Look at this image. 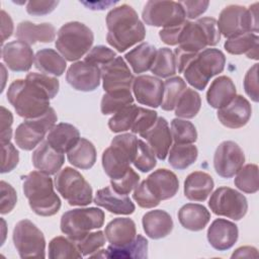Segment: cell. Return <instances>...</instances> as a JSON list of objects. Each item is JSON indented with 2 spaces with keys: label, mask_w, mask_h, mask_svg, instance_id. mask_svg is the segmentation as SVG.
<instances>
[{
  "label": "cell",
  "mask_w": 259,
  "mask_h": 259,
  "mask_svg": "<svg viewBox=\"0 0 259 259\" xmlns=\"http://www.w3.org/2000/svg\"><path fill=\"white\" fill-rule=\"evenodd\" d=\"M101 257L107 258H137L145 259L148 257V241L142 235H137L136 239L123 247L108 246L106 250H101Z\"/></svg>",
  "instance_id": "obj_37"
},
{
  "label": "cell",
  "mask_w": 259,
  "mask_h": 259,
  "mask_svg": "<svg viewBox=\"0 0 259 259\" xmlns=\"http://www.w3.org/2000/svg\"><path fill=\"white\" fill-rule=\"evenodd\" d=\"M226 57L218 49H204L186 65L183 75L188 84L197 90H203L209 79L224 71Z\"/></svg>",
  "instance_id": "obj_6"
},
{
  "label": "cell",
  "mask_w": 259,
  "mask_h": 259,
  "mask_svg": "<svg viewBox=\"0 0 259 259\" xmlns=\"http://www.w3.org/2000/svg\"><path fill=\"white\" fill-rule=\"evenodd\" d=\"M59 4V1H29L26 5V11L33 16H40L51 13Z\"/></svg>",
  "instance_id": "obj_57"
},
{
  "label": "cell",
  "mask_w": 259,
  "mask_h": 259,
  "mask_svg": "<svg viewBox=\"0 0 259 259\" xmlns=\"http://www.w3.org/2000/svg\"><path fill=\"white\" fill-rule=\"evenodd\" d=\"M142 18L148 25L166 28L184 22L185 13L179 2L150 0L144 6Z\"/></svg>",
  "instance_id": "obj_13"
},
{
  "label": "cell",
  "mask_w": 259,
  "mask_h": 259,
  "mask_svg": "<svg viewBox=\"0 0 259 259\" xmlns=\"http://www.w3.org/2000/svg\"><path fill=\"white\" fill-rule=\"evenodd\" d=\"M82 257L76 242L68 237L58 236L49 244V258L51 259H79Z\"/></svg>",
  "instance_id": "obj_39"
},
{
  "label": "cell",
  "mask_w": 259,
  "mask_h": 259,
  "mask_svg": "<svg viewBox=\"0 0 259 259\" xmlns=\"http://www.w3.org/2000/svg\"><path fill=\"white\" fill-rule=\"evenodd\" d=\"M235 185L245 193H255L259 189L258 166L256 164H247L243 166L236 174Z\"/></svg>",
  "instance_id": "obj_44"
},
{
  "label": "cell",
  "mask_w": 259,
  "mask_h": 259,
  "mask_svg": "<svg viewBox=\"0 0 259 259\" xmlns=\"http://www.w3.org/2000/svg\"><path fill=\"white\" fill-rule=\"evenodd\" d=\"M2 60L11 71L26 72L31 68L34 56L29 45L20 40H13L3 45Z\"/></svg>",
  "instance_id": "obj_20"
},
{
  "label": "cell",
  "mask_w": 259,
  "mask_h": 259,
  "mask_svg": "<svg viewBox=\"0 0 259 259\" xmlns=\"http://www.w3.org/2000/svg\"><path fill=\"white\" fill-rule=\"evenodd\" d=\"M259 37L256 33L246 32L225 41V50L231 55L245 54L249 59L258 60Z\"/></svg>",
  "instance_id": "obj_35"
},
{
  "label": "cell",
  "mask_w": 259,
  "mask_h": 259,
  "mask_svg": "<svg viewBox=\"0 0 259 259\" xmlns=\"http://www.w3.org/2000/svg\"><path fill=\"white\" fill-rule=\"evenodd\" d=\"M80 140L77 127L67 122L55 124L47 135L48 143L60 153H68Z\"/></svg>",
  "instance_id": "obj_29"
},
{
  "label": "cell",
  "mask_w": 259,
  "mask_h": 259,
  "mask_svg": "<svg viewBox=\"0 0 259 259\" xmlns=\"http://www.w3.org/2000/svg\"><path fill=\"white\" fill-rule=\"evenodd\" d=\"M170 131L175 144H192L197 140L195 126L186 119L174 118L171 121Z\"/></svg>",
  "instance_id": "obj_46"
},
{
  "label": "cell",
  "mask_w": 259,
  "mask_h": 259,
  "mask_svg": "<svg viewBox=\"0 0 259 259\" xmlns=\"http://www.w3.org/2000/svg\"><path fill=\"white\" fill-rule=\"evenodd\" d=\"M155 156L154 151L148 144L142 140H138L137 152L133 160V164L138 170L144 173L149 172L153 170L157 164Z\"/></svg>",
  "instance_id": "obj_47"
},
{
  "label": "cell",
  "mask_w": 259,
  "mask_h": 259,
  "mask_svg": "<svg viewBox=\"0 0 259 259\" xmlns=\"http://www.w3.org/2000/svg\"><path fill=\"white\" fill-rule=\"evenodd\" d=\"M151 72L160 78H169L176 74V61L174 53L168 48H161L157 51Z\"/></svg>",
  "instance_id": "obj_42"
},
{
  "label": "cell",
  "mask_w": 259,
  "mask_h": 259,
  "mask_svg": "<svg viewBox=\"0 0 259 259\" xmlns=\"http://www.w3.org/2000/svg\"><path fill=\"white\" fill-rule=\"evenodd\" d=\"M101 79L100 68L85 61L73 63L66 74L67 82L76 90L89 92L95 90Z\"/></svg>",
  "instance_id": "obj_17"
},
{
  "label": "cell",
  "mask_w": 259,
  "mask_h": 259,
  "mask_svg": "<svg viewBox=\"0 0 259 259\" xmlns=\"http://www.w3.org/2000/svg\"><path fill=\"white\" fill-rule=\"evenodd\" d=\"M214 186L212 177L202 171L190 173L184 181V195L192 201H204Z\"/></svg>",
  "instance_id": "obj_31"
},
{
  "label": "cell",
  "mask_w": 259,
  "mask_h": 259,
  "mask_svg": "<svg viewBox=\"0 0 259 259\" xmlns=\"http://www.w3.org/2000/svg\"><path fill=\"white\" fill-rule=\"evenodd\" d=\"M104 234L110 246L123 247L136 239V224L130 218H116L106 225Z\"/></svg>",
  "instance_id": "obj_26"
},
{
  "label": "cell",
  "mask_w": 259,
  "mask_h": 259,
  "mask_svg": "<svg viewBox=\"0 0 259 259\" xmlns=\"http://www.w3.org/2000/svg\"><path fill=\"white\" fill-rule=\"evenodd\" d=\"M93 200L96 205L115 214H132L136 208L127 195L118 194L110 186L97 190Z\"/></svg>",
  "instance_id": "obj_25"
},
{
  "label": "cell",
  "mask_w": 259,
  "mask_h": 259,
  "mask_svg": "<svg viewBox=\"0 0 259 259\" xmlns=\"http://www.w3.org/2000/svg\"><path fill=\"white\" fill-rule=\"evenodd\" d=\"M201 106L200 95L191 88H186L180 95L175 106V115L179 118L194 117Z\"/></svg>",
  "instance_id": "obj_41"
},
{
  "label": "cell",
  "mask_w": 259,
  "mask_h": 259,
  "mask_svg": "<svg viewBox=\"0 0 259 259\" xmlns=\"http://www.w3.org/2000/svg\"><path fill=\"white\" fill-rule=\"evenodd\" d=\"M140 181L139 174L133 170L131 167L125 172L124 175L117 179H110V184L112 189L118 194L127 195L133 189L137 187Z\"/></svg>",
  "instance_id": "obj_49"
},
{
  "label": "cell",
  "mask_w": 259,
  "mask_h": 259,
  "mask_svg": "<svg viewBox=\"0 0 259 259\" xmlns=\"http://www.w3.org/2000/svg\"><path fill=\"white\" fill-rule=\"evenodd\" d=\"M158 118V114L155 110L147 109L139 106V111L136 116V119L132 125L131 131L134 134H143L149 128H151Z\"/></svg>",
  "instance_id": "obj_51"
},
{
  "label": "cell",
  "mask_w": 259,
  "mask_h": 259,
  "mask_svg": "<svg viewBox=\"0 0 259 259\" xmlns=\"http://www.w3.org/2000/svg\"><path fill=\"white\" fill-rule=\"evenodd\" d=\"M244 89L246 94L255 102H258V64H254L246 73L244 78Z\"/></svg>",
  "instance_id": "obj_55"
},
{
  "label": "cell",
  "mask_w": 259,
  "mask_h": 259,
  "mask_svg": "<svg viewBox=\"0 0 259 259\" xmlns=\"http://www.w3.org/2000/svg\"><path fill=\"white\" fill-rule=\"evenodd\" d=\"M69 163L79 169H90L96 162L94 145L85 138H80L77 144L67 153Z\"/></svg>",
  "instance_id": "obj_36"
},
{
  "label": "cell",
  "mask_w": 259,
  "mask_h": 259,
  "mask_svg": "<svg viewBox=\"0 0 259 259\" xmlns=\"http://www.w3.org/2000/svg\"><path fill=\"white\" fill-rule=\"evenodd\" d=\"M169 164L177 170H183L192 165L198 156L197 148L192 144H174L168 152Z\"/></svg>",
  "instance_id": "obj_38"
},
{
  "label": "cell",
  "mask_w": 259,
  "mask_h": 259,
  "mask_svg": "<svg viewBox=\"0 0 259 259\" xmlns=\"http://www.w3.org/2000/svg\"><path fill=\"white\" fill-rule=\"evenodd\" d=\"M245 155L241 147L233 141L222 142L213 156V167L215 172L224 177L231 178L243 167Z\"/></svg>",
  "instance_id": "obj_15"
},
{
  "label": "cell",
  "mask_w": 259,
  "mask_h": 259,
  "mask_svg": "<svg viewBox=\"0 0 259 259\" xmlns=\"http://www.w3.org/2000/svg\"><path fill=\"white\" fill-rule=\"evenodd\" d=\"M31 160L33 167L37 171L47 175H54L61 170L65 162V156L63 153L55 150L46 140L33 151Z\"/></svg>",
  "instance_id": "obj_23"
},
{
  "label": "cell",
  "mask_w": 259,
  "mask_h": 259,
  "mask_svg": "<svg viewBox=\"0 0 259 259\" xmlns=\"http://www.w3.org/2000/svg\"><path fill=\"white\" fill-rule=\"evenodd\" d=\"M236 93L233 80L228 76H220L211 82L206 92V101L211 107L220 109L229 104L235 98Z\"/></svg>",
  "instance_id": "obj_30"
},
{
  "label": "cell",
  "mask_w": 259,
  "mask_h": 259,
  "mask_svg": "<svg viewBox=\"0 0 259 259\" xmlns=\"http://www.w3.org/2000/svg\"><path fill=\"white\" fill-rule=\"evenodd\" d=\"M34 67L42 74L61 76L66 70V60L53 49L39 50L34 56Z\"/></svg>",
  "instance_id": "obj_34"
},
{
  "label": "cell",
  "mask_w": 259,
  "mask_h": 259,
  "mask_svg": "<svg viewBox=\"0 0 259 259\" xmlns=\"http://www.w3.org/2000/svg\"><path fill=\"white\" fill-rule=\"evenodd\" d=\"M93 41V32L87 25L78 21H71L60 27L55 46L65 60L74 62L87 55Z\"/></svg>",
  "instance_id": "obj_4"
},
{
  "label": "cell",
  "mask_w": 259,
  "mask_h": 259,
  "mask_svg": "<svg viewBox=\"0 0 259 259\" xmlns=\"http://www.w3.org/2000/svg\"><path fill=\"white\" fill-rule=\"evenodd\" d=\"M134 97L132 95L131 89L105 92L101 98L100 110L102 114H114L121 108L133 104Z\"/></svg>",
  "instance_id": "obj_40"
},
{
  "label": "cell",
  "mask_w": 259,
  "mask_h": 259,
  "mask_svg": "<svg viewBox=\"0 0 259 259\" xmlns=\"http://www.w3.org/2000/svg\"><path fill=\"white\" fill-rule=\"evenodd\" d=\"M210 210L217 215L227 217L234 221H240L248 210L246 197L239 191L222 186L214 190L208 200Z\"/></svg>",
  "instance_id": "obj_14"
},
{
  "label": "cell",
  "mask_w": 259,
  "mask_h": 259,
  "mask_svg": "<svg viewBox=\"0 0 259 259\" xmlns=\"http://www.w3.org/2000/svg\"><path fill=\"white\" fill-rule=\"evenodd\" d=\"M55 187L70 205L84 206L92 202V188L75 169L65 167L55 176Z\"/></svg>",
  "instance_id": "obj_10"
},
{
  "label": "cell",
  "mask_w": 259,
  "mask_h": 259,
  "mask_svg": "<svg viewBox=\"0 0 259 259\" xmlns=\"http://www.w3.org/2000/svg\"><path fill=\"white\" fill-rule=\"evenodd\" d=\"M13 32V22L11 17L4 11H1V33H2V40L3 44L7 38L11 36Z\"/></svg>",
  "instance_id": "obj_59"
},
{
  "label": "cell",
  "mask_w": 259,
  "mask_h": 259,
  "mask_svg": "<svg viewBox=\"0 0 259 259\" xmlns=\"http://www.w3.org/2000/svg\"><path fill=\"white\" fill-rule=\"evenodd\" d=\"M50 92L29 74L25 79L13 81L7 90V99L16 113L24 119L36 118L51 108Z\"/></svg>",
  "instance_id": "obj_2"
},
{
  "label": "cell",
  "mask_w": 259,
  "mask_h": 259,
  "mask_svg": "<svg viewBox=\"0 0 259 259\" xmlns=\"http://www.w3.org/2000/svg\"><path fill=\"white\" fill-rule=\"evenodd\" d=\"M104 224V212L97 207L75 208L66 211L61 218V231L74 242L80 241L90 231Z\"/></svg>",
  "instance_id": "obj_9"
},
{
  "label": "cell",
  "mask_w": 259,
  "mask_h": 259,
  "mask_svg": "<svg viewBox=\"0 0 259 259\" xmlns=\"http://www.w3.org/2000/svg\"><path fill=\"white\" fill-rule=\"evenodd\" d=\"M138 139L134 134H121L114 137L111 144L102 153V167L110 179L125 174L137 152Z\"/></svg>",
  "instance_id": "obj_7"
},
{
  "label": "cell",
  "mask_w": 259,
  "mask_h": 259,
  "mask_svg": "<svg viewBox=\"0 0 259 259\" xmlns=\"http://www.w3.org/2000/svg\"><path fill=\"white\" fill-rule=\"evenodd\" d=\"M139 111V106L130 104L116 113L108 120V126L113 133H121L132 128V125L136 119V116Z\"/></svg>",
  "instance_id": "obj_45"
},
{
  "label": "cell",
  "mask_w": 259,
  "mask_h": 259,
  "mask_svg": "<svg viewBox=\"0 0 259 259\" xmlns=\"http://www.w3.org/2000/svg\"><path fill=\"white\" fill-rule=\"evenodd\" d=\"M13 116L9 110H7L4 106H1V121H0V130H1V144L10 142L12 136V125Z\"/></svg>",
  "instance_id": "obj_58"
},
{
  "label": "cell",
  "mask_w": 259,
  "mask_h": 259,
  "mask_svg": "<svg viewBox=\"0 0 259 259\" xmlns=\"http://www.w3.org/2000/svg\"><path fill=\"white\" fill-rule=\"evenodd\" d=\"M140 136L147 141L159 160L166 159L173 139L168 122L164 117H158L154 125Z\"/></svg>",
  "instance_id": "obj_22"
},
{
  "label": "cell",
  "mask_w": 259,
  "mask_h": 259,
  "mask_svg": "<svg viewBox=\"0 0 259 259\" xmlns=\"http://www.w3.org/2000/svg\"><path fill=\"white\" fill-rule=\"evenodd\" d=\"M12 239L21 258L46 257L45 236L29 220H21L15 225Z\"/></svg>",
  "instance_id": "obj_12"
},
{
  "label": "cell",
  "mask_w": 259,
  "mask_h": 259,
  "mask_svg": "<svg viewBox=\"0 0 259 259\" xmlns=\"http://www.w3.org/2000/svg\"><path fill=\"white\" fill-rule=\"evenodd\" d=\"M116 57L117 56L115 52L111 49L105 46H95L87 53L84 61L99 68H102L103 66L113 61Z\"/></svg>",
  "instance_id": "obj_50"
},
{
  "label": "cell",
  "mask_w": 259,
  "mask_h": 259,
  "mask_svg": "<svg viewBox=\"0 0 259 259\" xmlns=\"http://www.w3.org/2000/svg\"><path fill=\"white\" fill-rule=\"evenodd\" d=\"M57 120L58 116L52 107L39 117L24 119L15 130L14 140L16 145L24 151L34 149L44 141L46 134L51 131Z\"/></svg>",
  "instance_id": "obj_11"
},
{
  "label": "cell",
  "mask_w": 259,
  "mask_h": 259,
  "mask_svg": "<svg viewBox=\"0 0 259 259\" xmlns=\"http://www.w3.org/2000/svg\"><path fill=\"white\" fill-rule=\"evenodd\" d=\"M180 5L182 6L185 17L189 19H194L203 14L208 5L209 2L206 0H200V1H180Z\"/></svg>",
  "instance_id": "obj_56"
},
{
  "label": "cell",
  "mask_w": 259,
  "mask_h": 259,
  "mask_svg": "<svg viewBox=\"0 0 259 259\" xmlns=\"http://www.w3.org/2000/svg\"><path fill=\"white\" fill-rule=\"evenodd\" d=\"M221 39L218 21L212 17H202L194 22L185 20L178 38L180 50L197 54L207 46H215Z\"/></svg>",
  "instance_id": "obj_5"
},
{
  "label": "cell",
  "mask_w": 259,
  "mask_h": 259,
  "mask_svg": "<svg viewBox=\"0 0 259 259\" xmlns=\"http://www.w3.org/2000/svg\"><path fill=\"white\" fill-rule=\"evenodd\" d=\"M157 54V49L148 44L142 42L124 55L125 61L132 67L134 73L140 74L151 69Z\"/></svg>",
  "instance_id": "obj_33"
},
{
  "label": "cell",
  "mask_w": 259,
  "mask_h": 259,
  "mask_svg": "<svg viewBox=\"0 0 259 259\" xmlns=\"http://www.w3.org/2000/svg\"><path fill=\"white\" fill-rule=\"evenodd\" d=\"M146 235L154 240L167 237L173 230L171 215L162 209H154L146 212L142 220Z\"/></svg>",
  "instance_id": "obj_28"
},
{
  "label": "cell",
  "mask_w": 259,
  "mask_h": 259,
  "mask_svg": "<svg viewBox=\"0 0 259 259\" xmlns=\"http://www.w3.org/2000/svg\"><path fill=\"white\" fill-rule=\"evenodd\" d=\"M146 183L152 193L160 201L172 198L179 188L177 176L168 169H158L154 171L148 176Z\"/></svg>",
  "instance_id": "obj_24"
},
{
  "label": "cell",
  "mask_w": 259,
  "mask_h": 259,
  "mask_svg": "<svg viewBox=\"0 0 259 259\" xmlns=\"http://www.w3.org/2000/svg\"><path fill=\"white\" fill-rule=\"evenodd\" d=\"M2 164H1V173H7L12 171L18 164L19 153L16 148L10 143H2Z\"/></svg>",
  "instance_id": "obj_53"
},
{
  "label": "cell",
  "mask_w": 259,
  "mask_h": 259,
  "mask_svg": "<svg viewBox=\"0 0 259 259\" xmlns=\"http://www.w3.org/2000/svg\"><path fill=\"white\" fill-rule=\"evenodd\" d=\"M180 225L189 231L203 230L210 220V213L205 206L198 203H186L178 211Z\"/></svg>",
  "instance_id": "obj_32"
},
{
  "label": "cell",
  "mask_w": 259,
  "mask_h": 259,
  "mask_svg": "<svg viewBox=\"0 0 259 259\" xmlns=\"http://www.w3.org/2000/svg\"><path fill=\"white\" fill-rule=\"evenodd\" d=\"M251 114V104L242 95H236L229 104L218 109L217 113L221 123L229 128H240L246 125Z\"/></svg>",
  "instance_id": "obj_19"
},
{
  "label": "cell",
  "mask_w": 259,
  "mask_h": 259,
  "mask_svg": "<svg viewBox=\"0 0 259 259\" xmlns=\"http://www.w3.org/2000/svg\"><path fill=\"white\" fill-rule=\"evenodd\" d=\"M186 88V83L181 77L175 76L168 78L164 83L163 100L160 105L162 109L166 111L173 110L180 95Z\"/></svg>",
  "instance_id": "obj_43"
},
{
  "label": "cell",
  "mask_w": 259,
  "mask_h": 259,
  "mask_svg": "<svg viewBox=\"0 0 259 259\" xmlns=\"http://www.w3.org/2000/svg\"><path fill=\"white\" fill-rule=\"evenodd\" d=\"M15 36L27 45L35 42H51L56 37V28L53 24L45 22L34 24L30 21H21L16 28Z\"/></svg>",
  "instance_id": "obj_27"
},
{
  "label": "cell",
  "mask_w": 259,
  "mask_h": 259,
  "mask_svg": "<svg viewBox=\"0 0 259 259\" xmlns=\"http://www.w3.org/2000/svg\"><path fill=\"white\" fill-rule=\"evenodd\" d=\"M258 253H257V249L254 247H250V246H245V247H240L238 248L233 254H232V258H252V257H257Z\"/></svg>",
  "instance_id": "obj_60"
},
{
  "label": "cell",
  "mask_w": 259,
  "mask_h": 259,
  "mask_svg": "<svg viewBox=\"0 0 259 259\" xmlns=\"http://www.w3.org/2000/svg\"><path fill=\"white\" fill-rule=\"evenodd\" d=\"M107 42L118 52H124L134 45L144 40L146 28L136 10L121 4L111 9L106 15Z\"/></svg>",
  "instance_id": "obj_1"
},
{
  "label": "cell",
  "mask_w": 259,
  "mask_h": 259,
  "mask_svg": "<svg viewBox=\"0 0 259 259\" xmlns=\"http://www.w3.org/2000/svg\"><path fill=\"white\" fill-rule=\"evenodd\" d=\"M238 227L233 222L225 219L214 220L207 230V241L218 251L232 248L238 240Z\"/></svg>",
  "instance_id": "obj_21"
},
{
  "label": "cell",
  "mask_w": 259,
  "mask_h": 259,
  "mask_svg": "<svg viewBox=\"0 0 259 259\" xmlns=\"http://www.w3.org/2000/svg\"><path fill=\"white\" fill-rule=\"evenodd\" d=\"M132 89L139 103L154 108L161 105L164 93L161 79L150 75L138 76L133 81Z\"/></svg>",
  "instance_id": "obj_18"
},
{
  "label": "cell",
  "mask_w": 259,
  "mask_h": 259,
  "mask_svg": "<svg viewBox=\"0 0 259 259\" xmlns=\"http://www.w3.org/2000/svg\"><path fill=\"white\" fill-rule=\"evenodd\" d=\"M258 3H254L246 8L241 5L226 6L220 13L218 27L220 33L231 38L237 35L258 32Z\"/></svg>",
  "instance_id": "obj_8"
},
{
  "label": "cell",
  "mask_w": 259,
  "mask_h": 259,
  "mask_svg": "<svg viewBox=\"0 0 259 259\" xmlns=\"http://www.w3.org/2000/svg\"><path fill=\"white\" fill-rule=\"evenodd\" d=\"M105 235L101 231L89 232L80 241L76 242L79 251L84 256H91L98 252L105 244Z\"/></svg>",
  "instance_id": "obj_48"
},
{
  "label": "cell",
  "mask_w": 259,
  "mask_h": 259,
  "mask_svg": "<svg viewBox=\"0 0 259 259\" xmlns=\"http://www.w3.org/2000/svg\"><path fill=\"white\" fill-rule=\"evenodd\" d=\"M22 189L31 210L37 215L51 217L61 208V199L54 190L50 175L31 171L23 177Z\"/></svg>",
  "instance_id": "obj_3"
},
{
  "label": "cell",
  "mask_w": 259,
  "mask_h": 259,
  "mask_svg": "<svg viewBox=\"0 0 259 259\" xmlns=\"http://www.w3.org/2000/svg\"><path fill=\"white\" fill-rule=\"evenodd\" d=\"M133 198L138 203L139 206L143 208H152L157 206L160 203V200L152 193L149 186L146 183V180L142 181L134 190Z\"/></svg>",
  "instance_id": "obj_52"
},
{
  "label": "cell",
  "mask_w": 259,
  "mask_h": 259,
  "mask_svg": "<svg viewBox=\"0 0 259 259\" xmlns=\"http://www.w3.org/2000/svg\"><path fill=\"white\" fill-rule=\"evenodd\" d=\"M0 189H1V206L0 212L2 214L10 212L16 204L17 195L14 188L7 182L1 181L0 182Z\"/></svg>",
  "instance_id": "obj_54"
},
{
  "label": "cell",
  "mask_w": 259,
  "mask_h": 259,
  "mask_svg": "<svg viewBox=\"0 0 259 259\" xmlns=\"http://www.w3.org/2000/svg\"><path fill=\"white\" fill-rule=\"evenodd\" d=\"M102 86L105 92L132 89L134 75L121 57L100 68Z\"/></svg>",
  "instance_id": "obj_16"
}]
</instances>
